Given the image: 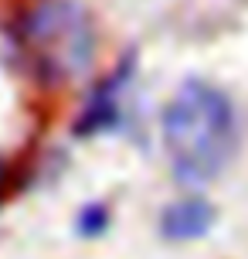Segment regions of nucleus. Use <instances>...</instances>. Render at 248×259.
I'll list each match as a JSON object with an SVG mask.
<instances>
[{
	"instance_id": "f257e3e1",
	"label": "nucleus",
	"mask_w": 248,
	"mask_h": 259,
	"mask_svg": "<svg viewBox=\"0 0 248 259\" xmlns=\"http://www.w3.org/2000/svg\"><path fill=\"white\" fill-rule=\"evenodd\" d=\"M163 143L177 181H214L238 147L235 109L228 96L197 78L183 82L163 109Z\"/></svg>"
},
{
	"instance_id": "f03ea898",
	"label": "nucleus",
	"mask_w": 248,
	"mask_h": 259,
	"mask_svg": "<svg viewBox=\"0 0 248 259\" xmlns=\"http://www.w3.org/2000/svg\"><path fill=\"white\" fill-rule=\"evenodd\" d=\"M17 41L44 82H72L95 58V24L79 0H34L21 14Z\"/></svg>"
},
{
	"instance_id": "7ed1b4c3",
	"label": "nucleus",
	"mask_w": 248,
	"mask_h": 259,
	"mask_svg": "<svg viewBox=\"0 0 248 259\" xmlns=\"http://www.w3.org/2000/svg\"><path fill=\"white\" fill-rule=\"evenodd\" d=\"M214 222V208L204 198H183L163 211V235L167 239H197Z\"/></svg>"
},
{
	"instance_id": "20e7f679",
	"label": "nucleus",
	"mask_w": 248,
	"mask_h": 259,
	"mask_svg": "<svg viewBox=\"0 0 248 259\" xmlns=\"http://www.w3.org/2000/svg\"><path fill=\"white\" fill-rule=\"evenodd\" d=\"M122 82H126V68L116 72L105 85L95 89V96L89 99V106H85V113H82V119H79V126H75L79 137H89V133L116 126V119H119V106L116 103H119V92H122Z\"/></svg>"
},
{
	"instance_id": "39448f33",
	"label": "nucleus",
	"mask_w": 248,
	"mask_h": 259,
	"mask_svg": "<svg viewBox=\"0 0 248 259\" xmlns=\"http://www.w3.org/2000/svg\"><path fill=\"white\" fill-rule=\"evenodd\" d=\"M79 229L85 235H99L105 229V208L102 205H92L82 211V219H79Z\"/></svg>"
},
{
	"instance_id": "423d86ee",
	"label": "nucleus",
	"mask_w": 248,
	"mask_h": 259,
	"mask_svg": "<svg viewBox=\"0 0 248 259\" xmlns=\"http://www.w3.org/2000/svg\"><path fill=\"white\" fill-rule=\"evenodd\" d=\"M4 184H7V167H4V160H0V194H4Z\"/></svg>"
}]
</instances>
